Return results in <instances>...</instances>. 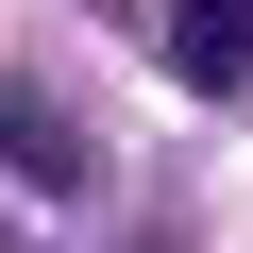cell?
<instances>
[{
  "label": "cell",
  "instance_id": "6da1fadb",
  "mask_svg": "<svg viewBox=\"0 0 253 253\" xmlns=\"http://www.w3.org/2000/svg\"><path fill=\"white\" fill-rule=\"evenodd\" d=\"M0 169H17L34 203H84V186H101V152H84V118H68V84H34V68L0 84Z\"/></svg>",
  "mask_w": 253,
  "mask_h": 253
},
{
  "label": "cell",
  "instance_id": "7a4b0ae2",
  "mask_svg": "<svg viewBox=\"0 0 253 253\" xmlns=\"http://www.w3.org/2000/svg\"><path fill=\"white\" fill-rule=\"evenodd\" d=\"M169 68L186 84H236L253 68V0H186V17H169Z\"/></svg>",
  "mask_w": 253,
  "mask_h": 253
}]
</instances>
